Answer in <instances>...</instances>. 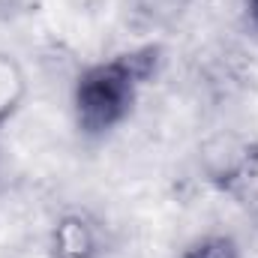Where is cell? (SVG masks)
Listing matches in <instances>:
<instances>
[{
    "label": "cell",
    "mask_w": 258,
    "mask_h": 258,
    "mask_svg": "<svg viewBox=\"0 0 258 258\" xmlns=\"http://www.w3.org/2000/svg\"><path fill=\"white\" fill-rule=\"evenodd\" d=\"M159 51L153 45L126 51L108 63H96L81 72L75 84V120L81 132L102 135L123 123L135 102L138 87L153 75Z\"/></svg>",
    "instance_id": "1"
},
{
    "label": "cell",
    "mask_w": 258,
    "mask_h": 258,
    "mask_svg": "<svg viewBox=\"0 0 258 258\" xmlns=\"http://www.w3.org/2000/svg\"><path fill=\"white\" fill-rule=\"evenodd\" d=\"M51 258H99V231L90 216L63 213L51 228Z\"/></svg>",
    "instance_id": "2"
},
{
    "label": "cell",
    "mask_w": 258,
    "mask_h": 258,
    "mask_svg": "<svg viewBox=\"0 0 258 258\" xmlns=\"http://www.w3.org/2000/svg\"><path fill=\"white\" fill-rule=\"evenodd\" d=\"M27 96V75L21 63L9 54L0 51V129L6 126L18 111Z\"/></svg>",
    "instance_id": "3"
},
{
    "label": "cell",
    "mask_w": 258,
    "mask_h": 258,
    "mask_svg": "<svg viewBox=\"0 0 258 258\" xmlns=\"http://www.w3.org/2000/svg\"><path fill=\"white\" fill-rule=\"evenodd\" d=\"M132 3L144 21H150L156 27H168L189 12L195 0H132Z\"/></svg>",
    "instance_id": "4"
},
{
    "label": "cell",
    "mask_w": 258,
    "mask_h": 258,
    "mask_svg": "<svg viewBox=\"0 0 258 258\" xmlns=\"http://www.w3.org/2000/svg\"><path fill=\"white\" fill-rule=\"evenodd\" d=\"M180 258H240V249L225 234H207V237L195 240Z\"/></svg>",
    "instance_id": "5"
},
{
    "label": "cell",
    "mask_w": 258,
    "mask_h": 258,
    "mask_svg": "<svg viewBox=\"0 0 258 258\" xmlns=\"http://www.w3.org/2000/svg\"><path fill=\"white\" fill-rule=\"evenodd\" d=\"M246 12H249V21L258 30V0H246Z\"/></svg>",
    "instance_id": "6"
}]
</instances>
